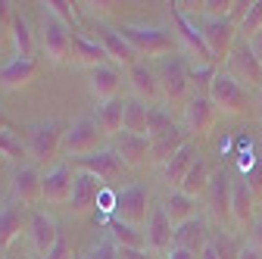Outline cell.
<instances>
[{"label":"cell","mask_w":262,"mask_h":259,"mask_svg":"<svg viewBox=\"0 0 262 259\" xmlns=\"http://www.w3.org/2000/svg\"><path fill=\"white\" fill-rule=\"evenodd\" d=\"M209 178H212L209 163L196 156V163L190 166V172H187V175H184V181H181V193H184V197H190V200H196L200 193H206V190H209Z\"/></svg>","instance_id":"obj_27"},{"label":"cell","mask_w":262,"mask_h":259,"mask_svg":"<svg viewBox=\"0 0 262 259\" xmlns=\"http://www.w3.org/2000/svg\"><path fill=\"white\" fill-rule=\"evenodd\" d=\"M100 128H97V119H78L66 128V138H62V150L69 156H88L97 150V141H100Z\"/></svg>","instance_id":"obj_9"},{"label":"cell","mask_w":262,"mask_h":259,"mask_svg":"<svg viewBox=\"0 0 262 259\" xmlns=\"http://www.w3.org/2000/svg\"><path fill=\"white\" fill-rule=\"evenodd\" d=\"M62 138H66V125L56 122V119H47V122H38L31 128V138H28V153L35 163H47V159L56 156V150L62 147Z\"/></svg>","instance_id":"obj_4"},{"label":"cell","mask_w":262,"mask_h":259,"mask_svg":"<svg viewBox=\"0 0 262 259\" xmlns=\"http://www.w3.org/2000/svg\"><path fill=\"white\" fill-rule=\"evenodd\" d=\"M250 50H253V56H256V59L262 62V28H259L256 35L250 38Z\"/></svg>","instance_id":"obj_47"},{"label":"cell","mask_w":262,"mask_h":259,"mask_svg":"<svg viewBox=\"0 0 262 259\" xmlns=\"http://www.w3.org/2000/svg\"><path fill=\"white\" fill-rule=\"evenodd\" d=\"M228 75H231L241 88H253V91H262V62L253 56L250 44H234V50L228 53Z\"/></svg>","instance_id":"obj_5"},{"label":"cell","mask_w":262,"mask_h":259,"mask_svg":"<svg viewBox=\"0 0 262 259\" xmlns=\"http://www.w3.org/2000/svg\"><path fill=\"white\" fill-rule=\"evenodd\" d=\"M13 200L22 206H35L38 200H44V175L35 166H22L13 175Z\"/></svg>","instance_id":"obj_13"},{"label":"cell","mask_w":262,"mask_h":259,"mask_svg":"<svg viewBox=\"0 0 262 259\" xmlns=\"http://www.w3.org/2000/svg\"><path fill=\"white\" fill-rule=\"evenodd\" d=\"M231 175H228L225 169H215L212 178H209V190H206V197H209V212L215 222H225V219H231Z\"/></svg>","instance_id":"obj_15"},{"label":"cell","mask_w":262,"mask_h":259,"mask_svg":"<svg viewBox=\"0 0 262 259\" xmlns=\"http://www.w3.org/2000/svg\"><path fill=\"white\" fill-rule=\"evenodd\" d=\"M212 247H215V253H219L222 259H237V256H241V247L228 238V234H219V238L212 241Z\"/></svg>","instance_id":"obj_42"},{"label":"cell","mask_w":262,"mask_h":259,"mask_svg":"<svg viewBox=\"0 0 262 259\" xmlns=\"http://www.w3.org/2000/svg\"><path fill=\"white\" fill-rule=\"evenodd\" d=\"M97 197H100V178H94V175H88V172H78L75 181H72L69 209H72L75 215H81V212H88V209L94 206Z\"/></svg>","instance_id":"obj_20"},{"label":"cell","mask_w":262,"mask_h":259,"mask_svg":"<svg viewBox=\"0 0 262 259\" xmlns=\"http://www.w3.org/2000/svg\"><path fill=\"white\" fill-rule=\"evenodd\" d=\"M200 259H222V256L215 253V247H212V244H206V247H203V253H200Z\"/></svg>","instance_id":"obj_49"},{"label":"cell","mask_w":262,"mask_h":259,"mask_svg":"<svg viewBox=\"0 0 262 259\" xmlns=\"http://www.w3.org/2000/svg\"><path fill=\"white\" fill-rule=\"evenodd\" d=\"M147 122H150V106L144 100H138V97H131V100H125V122H122V132L128 135H147Z\"/></svg>","instance_id":"obj_32"},{"label":"cell","mask_w":262,"mask_h":259,"mask_svg":"<svg viewBox=\"0 0 262 259\" xmlns=\"http://www.w3.org/2000/svg\"><path fill=\"white\" fill-rule=\"evenodd\" d=\"M10 28H13V47H16V56H19V59H31V53H35V38H31V25H28V19L19 16V13H13Z\"/></svg>","instance_id":"obj_34"},{"label":"cell","mask_w":262,"mask_h":259,"mask_svg":"<svg viewBox=\"0 0 262 259\" xmlns=\"http://www.w3.org/2000/svg\"><path fill=\"white\" fill-rule=\"evenodd\" d=\"M0 156H10V159L22 156V144L13 135H7V132H0Z\"/></svg>","instance_id":"obj_43"},{"label":"cell","mask_w":262,"mask_h":259,"mask_svg":"<svg viewBox=\"0 0 262 259\" xmlns=\"http://www.w3.org/2000/svg\"><path fill=\"white\" fill-rule=\"evenodd\" d=\"M38 72V62L35 59H10L4 69H0V88H7V91H16V88H25L31 78H35Z\"/></svg>","instance_id":"obj_23"},{"label":"cell","mask_w":262,"mask_h":259,"mask_svg":"<svg viewBox=\"0 0 262 259\" xmlns=\"http://www.w3.org/2000/svg\"><path fill=\"white\" fill-rule=\"evenodd\" d=\"M81 259H116V244H113V238L106 234V238H100L97 244H91Z\"/></svg>","instance_id":"obj_40"},{"label":"cell","mask_w":262,"mask_h":259,"mask_svg":"<svg viewBox=\"0 0 262 259\" xmlns=\"http://www.w3.org/2000/svg\"><path fill=\"white\" fill-rule=\"evenodd\" d=\"M162 209H166V215H169V222L175 225H184L187 219H193V200L190 197H184L181 190H172L169 197H166V203H162Z\"/></svg>","instance_id":"obj_35"},{"label":"cell","mask_w":262,"mask_h":259,"mask_svg":"<svg viewBox=\"0 0 262 259\" xmlns=\"http://www.w3.org/2000/svg\"><path fill=\"white\" fill-rule=\"evenodd\" d=\"M169 259H200V256L190 253V250H181V247H172L169 250Z\"/></svg>","instance_id":"obj_48"},{"label":"cell","mask_w":262,"mask_h":259,"mask_svg":"<svg viewBox=\"0 0 262 259\" xmlns=\"http://www.w3.org/2000/svg\"><path fill=\"white\" fill-rule=\"evenodd\" d=\"M103 59H106V50H103L100 41L88 38L84 31H72V62L97 69V66H103Z\"/></svg>","instance_id":"obj_21"},{"label":"cell","mask_w":262,"mask_h":259,"mask_svg":"<svg viewBox=\"0 0 262 259\" xmlns=\"http://www.w3.org/2000/svg\"><path fill=\"white\" fill-rule=\"evenodd\" d=\"M41 50L50 62H69L72 59V35L59 19H47L41 28Z\"/></svg>","instance_id":"obj_10"},{"label":"cell","mask_w":262,"mask_h":259,"mask_svg":"<svg viewBox=\"0 0 262 259\" xmlns=\"http://www.w3.org/2000/svg\"><path fill=\"white\" fill-rule=\"evenodd\" d=\"M169 128H175V125H172V116H169L166 110H159V106H150V122H147V135H150V141L159 138V135H166Z\"/></svg>","instance_id":"obj_38"},{"label":"cell","mask_w":262,"mask_h":259,"mask_svg":"<svg viewBox=\"0 0 262 259\" xmlns=\"http://www.w3.org/2000/svg\"><path fill=\"white\" fill-rule=\"evenodd\" d=\"M172 22H175V31H178V41H181L184 53L193 59V66H215V59H212V53L206 47V38H203L200 25L181 13V4H172Z\"/></svg>","instance_id":"obj_1"},{"label":"cell","mask_w":262,"mask_h":259,"mask_svg":"<svg viewBox=\"0 0 262 259\" xmlns=\"http://www.w3.org/2000/svg\"><path fill=\"white\" fill-rule=\"evenodd\" d=\"M122 122H125V100H106L97 106V128L103 135H122Z\"/></svg>","instance_id":"obj_30"},{"label":"cell","mask_w":262,"mask_h":259,"mask_svg":"<svg viewBox=\"0 0 262 259\" xmlns=\"http://www.w3.org/2000/svg\"><path fill=\"white\" fill-rule=\"evenodd\" d=\"M150 147H153V141L144 135H128V132L116 135V153L122 156L125 166H141L150 156Z\"/></svg>","instance_id":"obj_22"},{"label":"cell","mask_w":262,"mask_h":259,"mask_svg":"<svg viewBox=\"0 0 262 259\" xmlns=\"http://www.w3.org/2000/svg\"><path fill=\"white\" fill-rule=\"evenodd\" d=\"M72 181H75V175H72V169L66 166V163H59L56 169H50L44 175V200L53 203V206L69 203V197H72Z\"/></svg>","instance_id":"obj_18"},{"label":"cell","mask_w":262,"mask_h":259,"mask_svg":"<svg viewBox=\"0 0 262 259\" xmlns=\"http://www.w3.org/2000/svg\"><path fill=\"white\" fill-rule=\"evenodd\" d=\"M187 75H190V84L209 91V84H212V78H215V66H190Z\"/></svg>","instance_id":"obj_41"},{"label":"cell","mask_w":262,"mask_h":259,"mask_svg":"<svg viewBox=\"0 0 262 259\" xmlns=\"http://www.w3.org/2000/svg\"><path fill=\"white\" fill-rule=\"evenodd\" d=\"M78 169L103 181V178H116L125 169V163H122V156L116 150H94V153L78 159Z\"/></svg>","instance_id":"obj_17"},{"label":"cell","mask_w":262,"mask_h":259,"mask_svg":"<svg viewBox=\"0 0 262 259\" xmlns=\"http://www.w3.org/2000/svg\"><path fill=\"white\" fill-rule=\"evenodd\" d=\"M0 41H4V28H0Z\"/></svg>","instance_id":"obj_52"},{"label":"cell","mask_w":262,"mask_h":259,"mask_svg":"<svg viewBox=\"0 0 262 259\" xmlns=\"http://www.w3.org/2000/svg\"><path fill=\"white\" fill-rule=\"evenodd\" d=\"M200 7L209 19H231L244 4H237V0H203Z\"/></svg>","instance_id":"obj_37"},{"label":"cell","mask_w":262,"mask_h":259,"mask_svg":"<svg viewBox=\"0 0 262 259\" xmlns=\"http://www.w3.org/2000/svg\"><path fill=\"white\" fill-rule=\"evenodd\" d=\"M237 259H262V250L256 247V244H244L241 247V256Z\"/></svg>","instance_id":"obj_46"},{"label":"cell","mask_w":262,"mask_h":259,"mask_svg":"<svg viewBox=\"0 0 262 259\" xmlns=\"http://www.w3.org/2000/svg\"><path fill=\"white\" fill-rule=\"evenodd\" d=\"M175 247L190 250V253L200 256L203 247H206V225H203V219H187L184 225H178L175 228Z\"/></svg>","instance_id":"obj_25"},{"label":"cell","mask_w":262,"mask_h":259,"mask_svg":"<svg viewBox=\"0 0 262 259\" xmlns=\"http://www.w3.org/2000/svg\"><path fill=\"white\" fill-rule=\"evenodd\" d=\"M215 116H219V110L212 106L209 94L196 91V94L187 97V106H184V125H187V132H190V135H196V138L209 135V132H212V125H215Z\"/></svg>","instance_id":"obj_8"},{"label":"cell","mask_w":262,"mask_h":259,"mask_svg":"<svg viewBox=\"0 0 262 259\" xmlns=\"http://www.w3.org/2000/svg\"><path fill=\"white\" fill-rule=\"evenodd\" d=\"M59 234L62 231H59V225H56L53 215H47V212H31V219H28V238H31V247H35V253L41 259L56 247Z\"/></svg>","instance_id":"obj_12"},{"label":"cell","mask_w":262,"mask_h":259,"mask_svg":"<svg viewBox=\"0 0 262 259\" xmlns=\"http://www.w3.org/2000/svg\"><path fill=\"white\" fill-rule=\"evenodd\" d=\"M166 259H169V256H166Z\"/></svg>","instance_id":"obj_54"},{"label":"cell","mask_w":262,"mask_h":259,"mask_svg":"<svg viewBox=\"0 0 262 259\" xmlns=\"http://www.w3.org/2000/svg\"><path fill=\"white\" fill-rule=\"evenodd\" d=\"M187 144V132H181V128H169L166 135H159V138H153V147H150V159H156V163H162L166 166L169 159L181 150Z\"/></svg>","instance_id":"obj_26"},{"label":"cell","mask_w":262,"mask_h":259,"mask_svg":"<svg viewBox=\"0 0 262 259\" xmlns=\"http://www.w3.org/2000/svg\"><path fill=\"white\" fill-rule=\"evenodd\" d=\"M41 7L47 10V16L59 19L66 28H75V25H78V13H75V7H72V4H66V0H47V4H41Z\"/></svg>","instance_id":"obj_36"},{"label":"cell","mask_w":262,"mask_h":259,"mask_svg":"<svg viewBox=\"0 0 262 259\" xmlns=\"http://www.w3.org/2000/svg\"><path fill=\"white\" fill-rule=\"evenodd\" d=\"M203 38H206V47L215 59V66L222 59H228V53L234 50V38H237V28L231 19H209L206 25H200Z\"/></svg>","instance_id":"obj_11"},{"label":"cell","mask_w":262,"mask_h":259,"mask_svg":"<svg viewBox=\"0 0 262 259\" xmlns=\"http://www.w3.org/2000/svg\"><path fill=\"white\" fill-rule=\"evenodd\" d=\"M259 100H262V91H259Z\"/></svg>","instance_id":"obj_53"},{"label":"cell","mask_w":262,"mask_h":259,"mask_svg":"<svg viewBox=\"0 0 262 259\" xmlns=\"http://www.w3.org/2000/svg\"><path fill=\"white\" fill-rule=\"evenodd\" d=\"M144 241H147V247H150L153 253H169V250L175 247V225L169 222V215H166V209H162V206H156V209L150 212Z\"/></svg>","instance_id":"obj_14"},{"label":"cell","mask_w":262,"mask_h":259,"mask_svg":"<svg viewBox=\"0 0 262 259\" xmlns=\"http://www.w3.org/2000/svg\"><path fill=\"white\" fill-rule=\"evenodd\" d=\"M159 78V91L162 97H166L169 103H181L184 97H187V88H190V75H187V66H184V59H162V66L156 72Z\"/></svg>","instance_id":"obj_7"},{"label":"cell","mask_w":262,"mask_h":259,"mask_svg":"<svg viewBox=\"0 0 262 259\" xmlns=\"http://www.w3.org/2000/svg\"><path fill=\"white\" fill-rule=\"evenodd\" d=\"M206 94H209L212 106L219 113H225V116H241L247 110V88H241L228 72H215V78H212Z\"/></svg>","instance_id":"obj_3"},{"label":"cell","mask_w":262,"mask_h":259,"mask_svg":"<svg viewBox=\"0 0 262 259\" xmlns=\"http://www.w3.org/2000/svg\"><path fill=\"white\" fill-rule=\"evenodd\" d=\"M259 28H262V0H253V4H247V13L241 19V31L247 38H253Z\"/></svg>","instance_id":"obj_39"},{"label":"cell","mask_w":262,"mask_h":259,"mask_svg":"<svg viewBox=\"0 0 262 259\" xmlns=\"http://www.w3.org/2000/svg\"><path fill=\"white\" fill-rule=\"evenodd\" d=\"M44 259H75V256H72V244H69V238H66V234H59L56 247H53V250H50Z\"/></svg>","instance_id":"obj_44"},{"label":"cell","mask_w":262,"mask_h":259,"mask_svg":"<svg viewBox=\"0 0 262 259\" xmlns=\"http://www.w3.org/2000/svg\"><path fill=\"white\" fill-rule=\"evenodd\" d=\"M119 35L135 47L138 56H162L172 50V35L166 28H153V25H135L128 22L119 28Z\"/></svg>","instance_id":"obj_2"},{"label":"cell","mask_w":262,"mask_h":259,"mask_svg":"<svg viewBox=\"0 0 262 259\" xmlns=\"http://www.w3.org/2000/svg\"><path fill=\"white\" fill-rule=\"evenodd\" d=\"M116 259H150L147 250H131V247H116Z\"/></svg>","instance_id":"obj_45"},{"label":"cell","mask_w":262,"mask_h":259,"mask_svg":"<svg viewBox=\"0 0 262 259\" xmlns=\"http://www.w3.org/2000/svg\"><path fill=\"white\" fill-rule=\"evenodd\" d=\"M131 88H135V97L138 100H156V97L162 94L159 91V78H156V72L147 66V62H138L135 69H131Z\"/></svg>","instance_id":"obj_28"},{"label":"cell","mask_w":262,"mask_h":259,"mask_svg":"<svg viewBox=\"0 0 262 259\" xmlns=\"http://www.w3.org/2000/svg\"><path fill=\"white\" fill-rule=\"evenodd\" d=\"M231 219L237 225H247L253 219V187H250V181H234V187H231Z\"/></svg>","instance_id":"obj_33"},{"label":"cell","mask_w":262,"mask_h":259,"mask_svg":"<svg viewBox=\"0 0 262 259\" xmlns=\"http://www.w3.org/2000/svg\"><path fill=\"white\" fill-rule=\"evenodd\" d=\"M97 41L103 44L106 56H113L119 66H125V69H135V66H138V53H135V47H131V44L119 35V28L97 25Z\"/></svg>","instance_id":"obj_16"},{"label":"cell","mask_w":262,"mask_h":259,"mask_svg":"<svg viewBox=\"0 0 262 259\" xmlns=\"http://www.w3.org/2000/svg\"><path fill=\"white\" fill-rule=\"evenodd\" d=\"M0 132H7V135H13V122L4 116V110H0Z\"/></svg>","instance_id":"obj_50"},{"label":"cell","mask_w":262,"mask_h":259,"mask_svg":"<svg viewBox=\"0 0 262 259\" xmlns=\"http://www.w3.org/2000/svg\"><path fill=\"white\" fill-rule=\"evenodd\" d=\"M22 225H25V206L22 203L13 200L0 209V250H7L22 234Z\"/></svg>","instance_id":"obj_24"},{"label":"cell","mask_w":262,"mask_h":259,"mask_svg":"<svg viewBox=\"0 0 262 259\" xmlns=\"http://www.w3.org/2000/svg\"><path fill=\"white\" fill-rule=\"evenodd\" d=\"M88 88H91V94H94L100 103L116 100V94H119V88H122V75H119V69H116V66H106V62H103V66L91 69Z\"/></svg>","instance_id":"obj_19"},{"label":"cell","mask_w":262,"mask_h":259,"mask_svg":"<svg viewBox=\"0 0 262 259\" xmlns=\"http://www.w3.org/2000/svg\"><path fill=\"white\" fill-rule=\"evenodd\" d=\"M150 197H147V187H141V184H131V187H125L122 193H116V206H113V212H116V219H122V222H128V225H138L141 222H147L150 219Z\"/></svg>","instance_id":"obj_6"},{"label":"cell","mask_w":262,"mask_h":259,"mask_svg":"<svg viewBox=\"0 0 262 259\" xmlns=\"http://www.w3.org/2000/svg\"><path fill=\"white\" fill-rule=\"evenodd\" d=\"M193 163H196V153H193V144L187 141V144H184L172 159H169V163L162 166V175H166V181H169V184H178V187H181V181H184V175L190 172V166H193Z\"/></svg>","instance_id":"obj_31"},{"label":"cell","mask_w":262,"mask_h":259,"mask_svg":"<svg viewBox=\"0 0 262 259\" xmlns=\"http://www.w3.org/2000/svg\"><path fill=\"white\" fill-rule=\"evenodd\" d=\"M256 247H259V250H262V219H259V222H256Z\"/></svg>","instance_id":"obj_51"},{"label":"cell","mask_w":262,"mask_h":259,"mask_svg":"<svg viewBox=\"0 0 262 259\" xmlns=\"http://www.w3.org/2000/svg\"><path fill=\"white\" fill-rule=\"evenodd\" d=\"M106 234L113 238L116 247H131V250H144V247H147L144 231H138L135 225H128V222H122V219H116V215L106 222Z\"/></svg>","instance_id":"obj_29"}]
</instances>
